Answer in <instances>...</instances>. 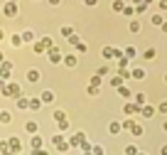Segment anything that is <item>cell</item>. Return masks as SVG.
<instances>
[{
	"label": "cell",
	"mask_w": 167,
	"mask_h": 155,
	"mask_svg": "<svg viewBox=\"0 0 167 155\" xmlns=\"http://www.w3.org/2000/svg\"><path fill=\"white\" fill-rule=\"evenodd\" d=\"M15 13V5H5V15H13Z\"/></svg>",
	"instance_id": "1"
}]
</instances>
